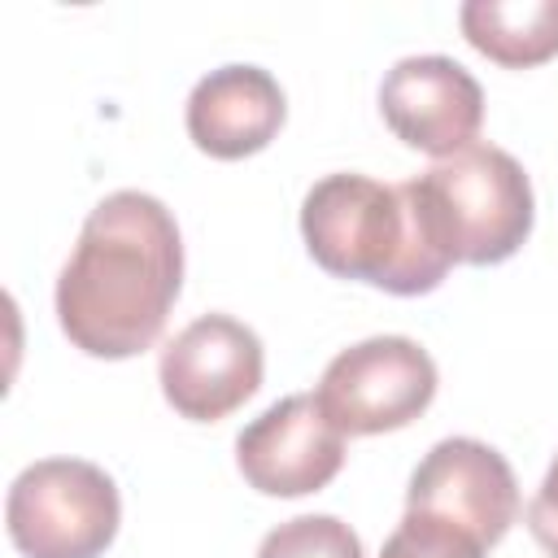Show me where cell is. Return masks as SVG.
<instances>
[{
  "label": "cell",
  "instance_id": "1",
  "mask_svg": "<svg viewBox=\"0 0 558 558\" xmlns=\"http://www.w3.org/2000/svg\"><path fill=\"white\" fill-rule=\"evenodd\" d=\"M183 288L174 214L148 192H109L57 279V323L87 357L122 362L157 344Z\"/></svg>",
  "mask_w": 558,
  "mask_h": 558
},
{
  "label": "cell",
  "instance_id": "2",
  "mask_svg": "<svg viewBox=\"0 0 558 558\" xmlns=\"http://www.w3.org/2000/svg\"><path fill=\"white\" fill-rule=\"evenodd\" d=\"M301 235L327 275L392 296H423L440 288L453 266L418 209L414 183L388 187L353 170L327 174L305 192Z\"/></svg>",
  "mask_w": 558,
  "mask_h": 558
},
{
  "label": "cell",
  "instance_id": "3",
  "mask_svg": "<svg viewBox=\"0 0 558 558\" xmlns=\"http://www.w3.org/2000/svg\"><path fill=\"white\" fill-rule=\"evenodd\" d=\"M410 183L453 266H497L532 235L536 201L527 170L497 144H471Z\"/></svg>",
  "mask_w": 558,
  "mask_h": 558
},
{
  "label": "cell",
  "instance_id": "4",
  "mask_svg": "<svg viewBox=\"0 0 558 558\" xmlns=\"http://www.w3.org/2000/svg\"><path fill=\"white\" fill-rule=\"evenodd\" d=\"M118 523V484L96 462L44 458L9 484L4 527L22 558H100Z\"/></svg>",
  "mask_w": 558,
  "mask_h": 558
},
{
  "label": "cell",
  "instance_id": "5",
  "mask_svg": "<svg viewBox=\"0 0 558 558\" xmlns=\"http://www.w3.org/2000/svg\"><path fill=\"white\" fill-rule=\"evenodd\" d=\"M314 397L344 436L401 432L432 405L436 362L410 336H371L327 362Z\"/></svg>",
  "mask_w": 558,
  "mask_h": 558
},
{
  "label": "cell",
  "instance_id": "6",
  "mask_svg": "<svg viewBox=\"0 0 558 558\" xmlns=\"http://www.w3.org/2000/svg\"><path fill=\"white\" fill-rule=\"evenodd\" d=\"M262 340L231 314H201L187 323L157 362L161 397L179 418L218 423L262 388Z\"/></svg>",
  "mask_w": 558,
  "mask_h": 558
},
{
  "label": "cell",
  "instance_id": "7",
  "mask_svg": "<svg viewBox=\"0 0 558 558\" xmlns=\"http://www.w3.org/2000/svg\"><path fill=\"white\" fill-rule=\"evenodd\" d=\"M405 510L453 523L458 532L493 549L519 519V484L510 462L493 445L475 436H449L432 445L414 466Z\"/></svg>",
  "mask_w": 558,
  "mask_h": 558
},
{
  "label": "cell",
  "instance_id": "8",
  "mask_svg": "<svg viewBox=\"0 0 558 558\" xmlns=\"http://www.w3.org/2000/svg\"><path fill=\"white\" fill-rule=\"evenodd\" d=\"M235 466L262 497H305L340 475L344 432L327 418L314 392H292L235 436Z\"/></svg>",
  "mask_w": 558,
  "mask_h": 558
},
{
  "label": "cell",
  "instance_id": "9",
  "mask_svg": "<svg viewBox=\"0 0 558 558\" xmlns=\"http://www.w3.org/2000/svg\"><path fill=\"white\" fill-rule=\"evenodd\" d=\"M379 113L388 131L436 161L475 144L484 122V92L453 57H401L379 83Z\"/></svg>",
  "mask_w": 558,
  "mask_h": 558
},
{
  "label": "cell",
  "instance_id": "10",
  "mask_svg": "<svg viewBox=\"0 0 558 558\" xmlns=\"http://www.w3.org/2000/svg\"><path fill=\"white\" fill-rule=\"evenodd\" d=\"M288 118L283 87L262 65H218L187 96V135L218 161L262 153Z\"/></svg>",
  "mask_w": 558,
  "mask_h": 558
},
{
  "label": "cell",
  "instance_id": "11",
  "mask_svg": "<svg viewBox=\"0 0 558 558\" xmlns=\"http://www.w3.org/2000/svg\"><path fill=\"white\" fill-rule=\"evenodd\" d=\"M458 26L475 52L506 70H532L558 57V0H471Z\"/></svg>",
  "mask_w": 558,
  "mask_h": 558
},
{
  "label": "cell",
  "instance_id": "12",
  "mask_svg": "<svg viewBox=\"0 0 558 558\" xmlns=\"http://www.w3.org/2000/svg\"><path fill=\"white\" fill-rule=\"evenodd\" d=\"M257 558H362V541L336 514H296L262 536Z\"/></svg>",
  "mask_w": 558,
  "mask_h": 558
},
{
  "label": "cell",
  "instance_id": "13",
  "mask_svg": "<svg viewBox=\"0 0 558 558\" xmlns=\"http://www.w3.org/2000/svg\"><path fill=\"white\" fill-rule=\"evenodd\" d=\"M379 558H484V545L471 541L466 532H458L453 523L405 510L397 532L384 541Z\"/></svg>",
  "mask_w": 558,
  "mask_h": 558
},
{
  "label": "cell",
  "instance_id": "14",
  "mask_svg": "<svg viewBox=\"0 0 558 558\" xmlns=\"http://www.w3.org/2000/svg\"><path fill=\"white\" fill-rule=\"evenodd\" d=\"M527 532L536 536V545L549 558H558V453H554V462H549V471H545V480L527 506Z\"/></svg>",
  "mask_w": 558,
  "mask_h": 558
}]
</instances>
